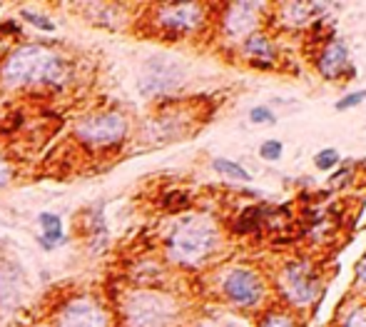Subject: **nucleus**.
Instances as JSON below:
<instances>
[{"label":"nucleus","instance_id":"1","mask_svg":"<svg viewBox=\"0 0 366 327\" xmlns=\"http://www.w3.org/2000/svg\"><path fill=\"white\" fill-rule=\"evenodd\" d=\"M73 78L70 60L45 45H18L0 65V82L10 90L62 88Z\"/></svg>","mask_w":366,"mask_h":327},{"label":"nucleus","instance_id":"2","mask_svg":"<svg viewBox=\"0 0 366 327\" xmlns=\"http://www.w3.org/2000/svg\"><path fill=\"white\" fill-rule=\"evenodd\" d=\"M217 245V230L207 218H185L167 238V255L174 263L197 265Z\"/></svg>","mask_w":366,"mask_h":327},{"label":"nucleus","instance_id":"3","mask_svg":"<svg viewBox=\"0 0 366 327\" xmlns=\"http://www.w3.org/2000/svg\"><path fill=\"white\" fill-rule=\"evenodd\" d=\"M130 132V120L120 110H98L82 115L73 127V138L87 150H112L125 143Z\"/></svg>","mask_w":366,"mask_h":327},{"label":"nucleus","instance_id":"4","mask_svg":"<svg viewBox=\"0 0 366 327\" xmlns=\"http://www.w3.org/2000/svg\"><path fill=\"white\" fill-rule=\"evenodd\" d=\"M177 308L167 295L152 290H135L122 302L125 327H172Z\"/></svg>","mask_w":366,"mask_h":327},{"label":"nucleus","instance_id":"5","mask_svg":"<svg viewBox=\"0 0 366 327\" xmlns=\"http://www.w3.org/2000/svg\"><path fill=\"white\" fill-rule=\"evenodd\" d=\"M55 327H112V315L95 297H73L57 310Z\"/></svg>","mask_w":366,"mask_h":327},{"label":"nucleus","instance_id":"6","mask_svg":"<svg viewBox=\"0 0 366 327\" xmlns=\"http://www.w3.org/2000/svg\"><path fill=\"white\" fill-rule=\"evenodd\" d=\"M155 26L167 35H187L205 23V8L197 3H177V6H157Z\"/></svg>","mask_w":366,"mask_h":327},{"label":"nucleus","instance_id":"7","mask_svg":"<svg viewBox=\"0 0 366 327\" xmlns=\"http://www.w3.org/2000/svg\"><path fill=\"white\" fill-rule=\"evenodd\" d=\"M182 76L180 68L172 63H165L160 58H152L147 65H145V73L140 78V93L147 95V98H160V95L172 93L177 85H180Z\"/></svg>","mask_w":366,"mask_h":327},{"label":"nucleus","instance_id":"8","mask_svg":"<svg viewBox=\"0 0 366 327\" xmlns=\"http://www.w3.org/2000/svg\"><path fill=\"white\" fill-rule=\"evenodd\" d=\"M224 292L235 305L252 308L262 300V280L257 277V272L247 267H235L224 277Z\"/></svg>","mask_w":366,"mask_h":327},{"label":"nucleus","instance_id":"9","mask_svg":"<svg viewBox=\"0 0 366 327\" xmlns=\"http://www.w3.org/2000/svg\"><path fill=\"white\" fill-rule=\"evenodd\" d=\"M284 288L289 292L294 302L304 305V302H311V297L317 295V280L309 275V267L306 265H294L289 267L284 275Z\"/></svg>","mask_w":366,"mask_h":327},{"label":"nucleus","instance_id":"10","mask_svg":"<svg viewBox=\"0 0 366 327\" xmlns=\"http://www.w3.org/2000/svg\"><path fill=\"white\" fill-rule=\"evenodd\" d=\"M319 70H322L324 78H339L342 73H347L349 70V55H347V48H344V43H329L327 45V51L322 53V58H319Z\"/></svg>","mask_w":366,"mask_h":327},{"label":"nucleus","instance_id":"11","mask_svg":"<svg viewBox=\"0 0 366 327\" xmlns=\"http://www.w3.org/2000/svg\"><path fill=\"white\" fill-rule=\"evenodd\" d=\"M259 10L257 3H237L230 8V15H227V30L232 35H242L249 28L255 26V13Z\"/></svg>","mask_w":366,"mask_h":327},{"label":"nucleus","instance_id":"12","mask_svg":"<svg viewBox=\"0 0 366 327\" xmlns=\"http://www.w3.org/2000/svg\"><path fill=\"white\" fill-rule=\"evenodd\" d=\"M37 225H40V230H43V235H40V245H43L45 250H53V247H57L60 242H65V235H62V220L55 213H40Z\"/></svg>","mask_w":366,"mask_h":327},{"label":"nucleus","instance_id":"13","mask_svg":"<svg viewBox=\"0 0 366 327\" xmlns=\"http://www.w3.org/2000/svg\"><path fill=\"white\" fill-rule=\"evenodd\" d=\"M244 53L257 58V60H252V63L259 65V68H272L274 48L264 35H247V40H244Z\"/></svg>","mask_w":366,"mask_h":327},{"label":"nucleus","instance_id":"14","mask_svg":"<svg viewBox=\"0 0 366 327\" xmlns=\"http://www.w3.org/2000/svg\"><path fill=\"white\" fill-rule=\"evenodd\" d=\"M212 168H214V170H217L219 175L232 177V180H242V183L252 180V177H249V173L244 170V168H239V165L232 163V160H224V157H217V160L212 163Z\"/></svg>","mask_w":366,"mask_h":327},{"label":"nucleus","instance_id":"15","mask_svg":"<svg viewBox=\"0 0 366 327\" xmlns=\"http://www.w3.org/2000/svg\"><path fill=\"white\" fill-rule=\"evenodd\" d=\"M20 18H23V20H28L30 26L40 28V30H45V33H53V30H55V23H53V20H50V18H45V15H37V13H33V10H28V8H25V10H20Z\"/></svg>","mask_w":366,"mask_h":327},{"label":"nucleus","instance_id":"16","mask_svg":"<svg viewBox=\"0 0 366 327\" xmlns=\"http://www.w3.org/2000/svg\"><path fill=\"white\" fill-rule=\"evenodd\" d=\"M336 163H339V152L334 148H327V150L317 152V157H314V165L319 170H331V168H336Z\"/></svg>","mask_w":366,"mask_h":327},{"label":"nucleus","instance_id":"17","mask_svg":"<svg viewBox=\"0 0 366 327\" xmlns=\"http://www.w3.org/2000/svg\"><path fill=\"white\" fill-rule=\"evenodd\" d=\"M282 150H284V148H282L280 140H267V143L259 148V155L264 157V160H269V163H274V160H280L282 157Z\"/></svg>","mask_w":366,"mask_h":327},{"label":"nucleus","instance_id":"18","mask_svg":"<svg viewBox=\"0 0 366 327\" xmlns=\"http://www.w3.org/2000/svg\"><path fill=\"white\" fill-rule=\"evenodd\" d=\"M249 120L257 123V125H267V123H274V113L269 110V107H252Z\"/></svg>","mask_w":366,"mask_h":327},{"label":"nucleus","instance_id":"19","mask_svg":"<svg viewBox=\"0 0 366 327\" xmlns=\"http://www.w3.org/2000/svg\"><path fill=\"white\" fill-rule=\"evenodd\" d=\"M364 100H366V90H359V93H351V95H347L344 100L336 103V110H349V107L361 105Z\"/></svg>","mask_w":366,"mask_h":327},{"label":"nucleus","instance_id":"20","mask_svg":"<svg viewBox=\"0 0 366 327\" xmlns=\"http://www.w3.org/2000/svg\"><path fill=\"white\" fill-rule=\"evenodd\" d=\"M262 327H294V322L286 315H267V320Z\"/></svg>","mask_w":366,"mask_h":327},{"label":"nucleus","instance_id":"21","mask_svg":"<svg viewBox=\"0 0 366 327\" xmlns=\"http://www.w3.org/2000/svg\"><path fill=\"white\" fill-rule=\"evenodd\" d=\"M344 327H366V312L364 310H351L344 322Z\"/></svg>","mask_w":366,"mask_h":327},{"label":"nucleus","instance_id":"22","mask_svg":"<svg viewBox=\"0 0 366 327\" xmlns=\"http://www.w3.org/2000/svg\"><path fill=\"white\" fill-rule=\"evenodd\" d=\"M12 180V165L8 163L6 157H0V188H8Z\"/></svg>","mask_w":366,"mask_h":327},{"label":"nucleus","instance_id":"23","mask_svg":"<svg viewBox=\"0 0 366 327\" xmlns=\"http://www.w3.org/2000/svg\"><path fill=\"white\" fill-rule=\"evenodd\" d=\"M252 218H257V213H252ZM242 220H249V213L244 215ZM252 225H257V222L252 220ZM237 230H239V233H244V230H249V222H239V225H237Z\"/></svg>","mask_w":366,"mask_h":327},{"label":"nucleus","instance_id":"24","mask_svg":"<svg viewBox=\"0 0 366 327\" xmlns=\"http://www.w3.org/2000/svg\"><path fill=\"white\" fill-rule=\"evenodd\" d=\"M359 280L361 283H366V260H364V265L359 267Z\"/></svg>","mask_w":366,"mask_h":327}]
</instances>
